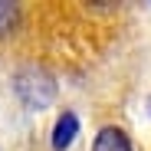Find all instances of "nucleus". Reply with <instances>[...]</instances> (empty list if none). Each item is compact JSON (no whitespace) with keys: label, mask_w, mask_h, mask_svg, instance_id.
Wrapping results in <instances>:
<instances>
[{"label":"nucleus","mask_w":151,"mask_h":151,"mask_svg":"<svg viewBox=\"0 0 151 151\" xmlns=\"http://www.w3.org/2000/svg\"><path fill=\"white\" fill-rule=\"evenodd\" d=\"M17 89L23 95V102H30L33 109L49 105L53 95H56V82L49 79V76H43V72H23L20 79H17Z\"/></svg>","instance_id":"obj_1"},{"label":"nucleus","mask_w":151,"mask_h":151,"mask_svg":"<svg viewBox=\"0 0 151 151\" xmlns=\"http://www.w3.org/2000/svg\"><path fill=\"white\" fill-rule=\"evenodd\" d=\"M92 151H135V148H132V138L125 135L122 128L109 125V128H102V132L95 135V141H92Z\"/></svg>","instance_id":"obj_2"},{"label":"nucleus","mask_w":151,"mask_h":151,"mask_svg":"<svg viewBox=\"0 0 151 151\" xmlns=\"http://www.w3.org/2000/svg\"><path fill=\"white\" fill-rule=\"evenodd\" d=\"M17 20H20V7L10 4V0H0V36L10 33L17 27Z\"/></svg>","instance_id":"obj_4"},{"label":"nucleus","mask_w":151,"mask_h":151,"mask_svg":"<svg viewBox=\"0 0 151 151\" xmlns=\"http://www.w3.org/2000/svg\"><path fill=\"white\" fill-rule=\"evenodd\" d=\"M76 135H79V118L72 112H63L56 118V128H53V151H66Z\"/></svg>","instance_id":"obj_3"}]
</instances>
